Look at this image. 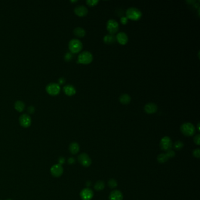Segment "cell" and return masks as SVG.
<instances>
[{"label":"cell","mask_w":200,"mask_h":200,"mask_svg":"<svg viewBox=\"0 0 200 200\" xmlns=\"http://www.w3.org/2000/svg\"><path fill=\"white\" fill-rule=\"evenodd\" d=\"M126 15L128 20L129 19L132 21H138L142 17L141 12L134 7L128 8L126 12Z\"/></svg>","instance_id":"6da1fadb"},{"label":"cell","mask_w":200,"mask_h":200,"mask_svg":"<svg viewBox=\"0 0 200 200\" xmlns=\"http://www.w3.org/2000/svg\"><path fill=\"white\" fill-rule=\"evenodd\" d=\"M93 59V55L90 52L84 51L79 55L78 58V63L88 65L92 62Z\"/></svg>","instance_id":"7a4b0ae2"},{"label":"cell","mask_w":200,"mask_h":200,"mask_svg":"<svg viewBox=\"0 0 200 200\" xmlns=\"http://www.w3.org/2000/svg\"><path fill=\"white\" fill-rule=\"evenodd\" d=\"M83 48L81 41L78 39H72L69 41V49L72 54H77Z\"/></svg>","instance_id":"3957f363"},{"label":"cell","mask_w":200,"mask_h":200,"mask_svg":"<svg viewBox=\"0 0 200 200\" xmlns=\"http://www.w3.org/2000/svg\"><path fill=\"white\" fill-rule=\"evenodd\" d=\"M181 132L184 135L187 137L193 136L196 133V128L191 123H184L180 128Z\"/></svg>","instance_id":"277c9868"},{"label":"cell","mask_w":200,"mask_h":200,"mask_svg":"<svg viewBox=\"0 0 200 200\" xmlns=\"http://www.w3.org/2000/svg\"><path fill=\"white\" fill-rule=\"evenodd\" d=\"M47 93L52 96L58 95L61 91L60 85L56 83H51L46 87Z\"/></svg>","instance_id":"5b68a950"},{"label":"cell","mask_w":200,"mask_h":200,"mask_svg":"<svg viewBox=\"0 0 200 200\" xmlns=\"http://www.w3.org/2000/svg\"><path fill=\"white\" fill-rule=\"evenodd\" d=\"M119 25L117 21L114 20H109L106 24V29L107 31L111 35H114L117 33L119 31Z\"/></svg>","instance_id":"8992f818"},{"label":"cell","mask_w":200,"mask_h":200,"mask_svg":"<svg viewBox=\"0 0 200 200\" xmlns=\"http://www.w3.org/2000/svg\"><path fill=\"white\" fill-rule=\"evenodd\" d=\"M78 160L79 163L83 167H89L92 164L91 159L86 153H82L80 155H79Z\"/></svg>","instance_id":"52a82bcc"},{"label":"cell","mask_w":200,"mask_h":200,"mask_svg":"<svg viewBox=\"0 0 200 200\" xmlns=\"http://www.w3.org/2000/svg\"><path fill=\"white\" fill-rule=\"evenodd\" d=\"M160 146L161 149L164 151H167L171 150L172 147V141L171 138L168 136L164 137L160 141Z\"/></svg>","instance_id":"ba28073f"},{"label":"cell","mask_w":200,"mask_h":200,"mask_svg":"<svg viewBox=\"0 0 200 200\" xmlns=\"http://www.w3.org/2000/svg\"><path fill=\"white\" fill-rule=\"evenodd\" d=\"M19 122L22 127L27 128L31 125V118L28 114H23L20 117Z\"/></svg>","instance_id":"9c48e42d"},{"label":"cell","mask_w":200,"mask_h":200,"mask_svg":"<svg viewBox=\"0 0 200 200\" xmlns=\"http://www.w3.org/2000/svg\"><path fill=\"white\" fill-rule=\"evenodd\" d=\"M51 175L54 177H61L64 172V168L62 166L59 164H57L54 165L51 168L50 170Z\"/></svg>","instance_id":"30bf717a"},{"label":"cell","mask_w":200,"mask_h":200,"mask_svg":"<svg viewBox=\"0 0 200 200\" xmlns=\"http://www.w3.org/2000/svg\"><path fill=\"white\" fill-rule=\"evenodd\" d=\"M80 196L83 200H91L93 197V192L91 189L86 188L81 191Z\"/></svg>","instance_id":"8fae6325"},{"label":"cell","mask_w":200,"mask_h":200,"mask_svg":"<svg viewBox=\"0 0 200 200\" xmlns=\"http://www.w3.org/2000/svg\"><path fill=\"white\" fill-rule=\"evenodd\" d=\"M74 11L75 14L80 17H85L88 13V10L87 8L83 5H78L74 9Z\"/></svg>","instance_id":"7c38bea8"},{"label":"cell","mask_w":200,"mask_h":200,"mask_svg":"<svg viewBox=\"0 0 200 200\" xmlns=\"http://www.w3.org/2000/svg\"><path fill=\"white\" fill-rule=\"evenodd\" d=\"M116 39L117 42L119 44L122 45H125L127 44V43L128 42V40H129L128 36L126 35V33H123V32H120L117 33L116 36Z\"/></svg>","instance_id":"4fadbf2b"},{"label":"cell","mask_w":200,"mask_h":200,"mask_svg":"<svg viewBox=\"0 0 200 200\" xmlns=\"http://www.w3.org/2000/svg\"><path fill=\"white\" fill-rule=\"evenodd\" d=\"M157 106L153 103H149L144 106V110L147 114H154L157 111Z\"/></svg>","instance_id":"5bb4252c"},{"label":"cell","mask_w":200,"mask_h":200,"mask_svg":"<svg viewBox=\"0 0 200 200\" xmlns=\"http://www.w3.org/2000/svg\"><path fill=\"white\" fill-rule=\"evenodd\" d=\"M123 199V194L119 190L112 191L109 197V200H122Z\"/></svg>","instance_id":"9a60e30c"},{"label":"cell","mask_w":200,"mask_h":200,"mask_svg":"<svg viewBox=\"0 0 200 200\" xmlns=\"http://www.w3.org/2000/svg\"><path fill=\"white\" fill-rule=\"evenodd\" d=\"M64 92L67 96H72L76 94V91L75 88L72 85H67L64 87Z\"/></svg>","instance_id":"2e32d148"},{"label":"cell","mask_w":200,"mask_h":200,"mask_svg":"<svg viewBox=\"0 0 200 200\" xmlns=\"http://www.w3.org/2000/svg\"><path fill=\"white\" fill-rule=\"evenodd\" d=\"M103 41H104V43L107 44V45L113 44L116 41V36H114L113 35H111V34L106 35L103 38Z\"/></svg>","instance_id":"e0dca14e"},{"label":"cell","mask_w":200,"mask_h":200,"mask_svg":"<svg viewBox=\"0 0 200 200\" xmlns=\"http://www.w3.org/2000/svg\"><path fill=\"white\" fill-rule=\"evenodd\" d=\"M79 145L78 143L76 142H73L72 143L69 147V151L72 154H77L79 151Z\"/></svg>","instance_id":"ac0fdd59"},{"label":"cell","mask_w":200,"mask_h":200,"mask_svg":"<svg viewBox=\"0 0 200 200\" xmlns=\"http://www.w3.org/2000/svg\"><path fill=\"white\" fill-rule=\"evenodd\" d=\"M119 101L123 104H128L131 101V97L128 94H123L120 96Z\"/></svg>","instance_id":"d6986e66"},{"label":"cell","mask_w":200,"mask_h":200,"mask_svg":"<svg viewBox=\"0 0 200 200\" xmlns=\"http://www.w3.org/2000/svg\"><path fill=\"white\" fill-rule=\"evenodd\" d=\"M73 33L75 36H76L77 37H79V38L84 37L86 35V32L85 30L81 27L76 28L73 31Z\"/></svg>","instance_id":"ffe728a7"},{"label":"cell","mask_w":200,"mask_h":200,"mask_svg":"<svg viewBox=\"0 0 200 200\" xmlns=\"http://www.w3.org/2000/svg\"><path fill=\"white\" fill-rule=\"evenodd\" d=\"M15 109L19 112H22L25 107V105L24 103L21 100H18L15 102V105H14Z\"/></svg>","instance_id":"44dd1931"},{"label":"cell","mask_w":200,"mask_h":200,"mask_svg":"<svg viewBox=\"0 0 200 200\" xmlns=\"http://www.w3.org/2000/svg\"><path fill=\"white\" fill-rule=\"evenodd\" d=\"M169 159L167 157L166 154H160L157 157V161L160 163H164L168 161Z\"/></svg>","instance_id":"7402d4cb"},{"label":"cell","mask_w":200,"mask_h":200,"mask_svg":"<svg viewBox=\"0 0 200 200\" xmlns=\"http://www.w3.org/2000/svg\"><path fill=\"white\" fill-rule=\"evenodd\" d=\"M95 189L97 191H101L103 190L104 188V183L103 181H98V182L96 183V184H95Z\"/></svg>","instance_id":"603a6c76"},{"label":"cell","mask_w":200,"mask_h":200,"mask_svg":"<svg viewBox=\"0 0 200 200\" xmlns=\"http://www.w3.org/2000/svg\"><path fill=\"white\" fill-rule=\"evenodd\" d=\"M108 186L110 188H114L115 187H117V183L116 181V180L114 179H110L109 180V181H108Z\"/></svg>","instance_id":"cb8c5ba5"},{"label":"cell","mask_w":200,"mask_h":200,"mask_svg":"<svg viewBox=\"0 0 200 200\" xmlns=\"http://www.w3.org/2000/svg\"><path fill=\"white\" fill-rule=\"evenodd\" d=\"M184 146V144L183 143V142L180 141H176L174 144V147L175 150H181Z\"/></svg>","instance_id":"d4e9b609"},{"label":"cell","mask_w":200,"mask_h":200,"mask_svg":"<svg viewBox=\"0 0 200 200\" xmlns=\"http://www.w3.org/2000/svg\"><path fill=\"white\" fill-rule=\"evenodd\" d=\"M86 4L90 6V7H94L95 5H96L98 2H99V1H95V0H87L86 1Z\"/></svg>","instance_id":"484cf974"},{"label":"cell","mask_w":200,"mask_h":200,"mask_svg":"<svg viewBox=\"0 0 200 200\" xmlns=\"http://www.w3.org/2000/svg\"><path fill=\"white\" fill-rule=\"evenodd\" d=\"M65 60L67 62L70 61L73 59V55L71 52H67L65 55Z\"/></svg>","instance_id":"4316f807"},{"label":"cell","mask_w":200,"mask_h":200,"mask_svg":"<svg viewBox=\"0 0 200 200\" xmlns=\"http://www.w3.org/2000/svg\"><path fill=\"white\" fill-rule=\"evenodd\" d=\"M166 154L167 155V157L168 159L173 158L175 156V152L173 150H170L167 151V153Z\"/></svg>","instance_id":"83f0119b"},{"label":"cell","mask_w":200,"mask_h":200,"mask_svg":"<svg viewBox=\"0 0 200 200\" xmlns=\"http://www.w3.org/2000/svg\"><path fill=\"white\" fill-rule=\"evenodd\" d=\"M193 156L196 158H200V151L199 149H196L193 151Z\"/></svg>","instance_id":"f1b7e54d"},{"label":"cell","mask_w":200,"mask_h":200,"mask_svg":"<svg viewBox=\"0 0 200 200\" xmlns=\"http://www.w3.org/2000/svg\"><path fill=\"white\" fill-rule=\"evenodd\" d=\"M200 134H197L195 137H194V143L197 144V145H200Z\"/></svg>","instance_id":"f546056e"},{"label":"cell","mask_w":200,"mask_h":200,"mask_svg":"<svg viewBox=\"0 0 200 200\" xmlns=\"http://www.w3.org/2000/svg\"><path fill=\"white\" fill-rule=\"evenodd\" d=\"M120 22L123 25H126L128 22V19L126 17H122L120 18Z\"/></svg>","instance_id":"4dcf8cb0"},{"label":"cell","mask_w":200,"mask_h":200,"mask_svg":"<svg viewBox=\"0 0 200 200\" xmlns=\"http://www.w3.org/2000/svg\"><path fill=\"white\" fill-rule=\"evenodd\" d=\"M27 110H28V112L29 113L33 114V113H34V112H35V107L33 106H31L28 107Z\"/></svg>","instance_id":"1f68e13d"},{"label":"cell","mask_w":200,"mask_h":200,"mask_svg":"<svg viewBox=\"0 0 200 200\" xmlns=\"http://www.w3.org/2000/svg\"><path fill=\"white\" fill-rule=\"evenodd\" d=\"M65 83V79L64 78H61L58 79V85H64Z\"/></svg>","instance_id":"d6a6232c"},{"label":"cell","mask_w":200,"mask_h":200,"mask_svg":"<svg viewBox=\"0 0 200 200\" xmlns=\"http://www.w3.org/2000/svg\"><path fill=\"white\" fill-rule=\"evenodd\" d=\"M58 162H59V164H61L62 166V164H63L64 163H65V159L63 157H61L59 158L58 159Z\"/></svg>","instance_id":"836d02e7"},{"label":"cell","mask_w":200,"mask_h":200,"mask_svg":"<svg viewBox=\"0 0 200 200\" xmlns=\"http://www.w3.org/2000/svg\"><path fill=\"white\" fill-rule=\"evenodd\" d=\"M67 162H68V163H69V164H74L75 162V159L73 158V157H70V158H69V159H68Z\"/></svg>","instance_id":"e575fe53"},{"label":"cell","mask_w":200,"mask_h":200,"mask_svg":"<svg viewBox=\"0 0 200 200\" xmlns=\"http://www.w3.org/2000/svg\"><path fill=\"white\" fill-rule=\"evenodd\" d=\"M197 128H198V130H199V131H200V123H199V124H198Z\"/></svg>","instance_id":"d590c367"},{"label":"cell","mask_w":200,"mask_h":200,"mask_svg":"<svg viewBox=\"0 0 200 200\" xmlns=\"http://www.w3.org/2000/svg\"><path fill=\"white\" fill-rule=\"evenodd\" d=\"M7 200H11V199H7Z\"/></svg>","instance_id":"8d00e7d4"}]
</instances>
